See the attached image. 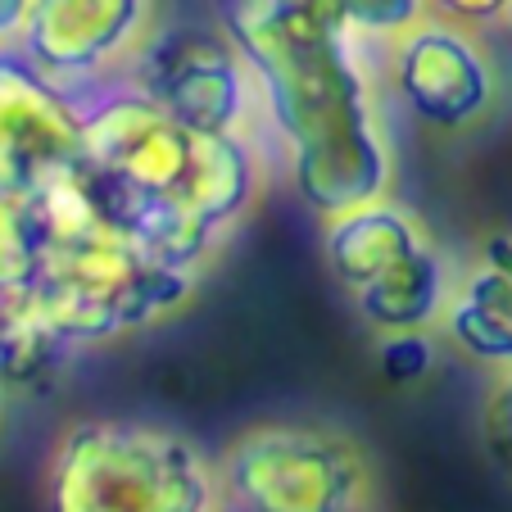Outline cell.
Masks as SVG:
<instances>
[{
  "label": "cell",
  "mask_w": 512,
  "mask_h": 512,
  "mask_svg": "<svg viewBox=\"0 0 512 512\" xmlns=\"http://www.w3.org/2000/svg\"><path fill=\"white\" fill-rule=\"evenodd\" d=\"M218 472L241 512H368L372 503L363 449L322 426H250L227 445Z\"/></svg>",
  "instance_id": "obj_5"
},
{
  "label": "cell",
  "mask_w": 512,
  "mask_h": 512,
  "mask_svg": "<svg viewBox=\"0 0 512 512\" xmlns=\"http://www.w3.org/2000/svg\"><path fill=\"white\" fill-rule=\"evenodd\" d=\"M123 82L200 132L250 136L259 114L254 73L223 28H155V37L127 64Z\"/></svg>",
  "instance_id": "obj_6"
},
{
  "label": "cell",
  "mask_w": 512,
  "mask_h": 512,
  "mask_svg": "<svg viewBox=\"0 0 512 512\" xmlns=\"http://www.w3.org/2000/svg\"><path fill=\"white\" fill-rule=\"evenodd\" d=\"M68 354H73V345L41 318V309L28 300V290L0 295V386H46Z\"/></svg>",
  "instance_id": "obj_13"
},
{
  "label": "cell",
  "mask_w": 512,
  "mask_h": 512,
  "mask_svg": "<svg viewBox=\"0 0 512 512\" xmlns=\"http://www.w3.org/2000/svg\"><path fill=\"white\" fill-rule=\"evenodd\" d=\"M28 5H32V0H0V50L19 46V32H23V19H28Z\"/></svg>",
  "instance_id": "obj_19"
},
{
  "label": "cell",
  "mask_w": 512,
  "mask_h": 512,
  "mask_svg": "<svg viewBox=\"0 0 512 512\" xmlns=\"http://www.w3.org/2000/svg\"><path fill=\"white\" fill-rule=\"evenodd\" d=\"M0 422H5V386H0Z\"/></svg>",
  "instance_id": "obj_20"
},
{
  "label": "cell",
  "mask_w": 512,
  "mask_h": 512,
  "mask_svg": "<svg viewBox=\"0 0 512 512\" xmlns=\"http://www.w3.org/2000/svg\"><path fill=\"white\" fill-rule=\"evenodd\" d=\"M454 295L445 254L435 250V241H422L417 250L399 254L386 272L358 286L354 300L358 318L377 331H431L445 318V304Z\"/></svg>",
  "instance_id": "obj_12"
},
{
  "label": "cell",
  "mask_w": 512,
  "mask_h": 512,
  "mask_svg": "<svg viewBox=\"0 0 512 512\" xmlns=\"http://www.w3.org/2000/svg\"><path fill=\"white\" fill-rule=\"evenodd\" d=\"M422 241H431L426 227L408 209L390 204L386 195V200L331 213L327 232H322V254H327L331 277L345 286V295H354L358 286H368L377 272H386L399 254L417 250Z\"/></svg>",
  "instance_id": "obj_11"
},
{
  "label": "cell",
  "mask_w": 512,
  "mask_h": 512,
  "mask_svg": "<svg viewBox=\"0 0 512 512\" xmlns=\"http://www.w3.org/2000/svg\"><path fill=\"white\" fill-rule=\"evenodd\" d=\"M503 19H508V28H512V0H508V14H503Z\"/></svg>",
  "instance_id": "obj_21"
},
{
  "label": "cell",
  "mask_w": 512,
  "mask_h": 512,
  "mask_svg": "<svg viewBox=\"0 0 512 512\" xmlns=\"http://www.w3.org/2000/svg\"><path fill=\"white\" fill-rule=\"evenodd\" d=\"M250 64L259 105L290 155V182L322 218L395 186V155L368 78V41L340 0H209Z\"/></svg>",
  "instance_id": "obj_1"
},
{
  "label": "cell",
  "mask_w": 512,
  "mask_h": 512,
  "mask_svg": "<svg viewBox=\"0 0 512 512\" xmlns=\"http://www.w3.org/2000/svg\"><path fill=\"white\" fill-rule=\"evenodd\" d=\"M191 295L195 272L150 259L109 227L46 241L37 281L28 286V300L73 349L155 327L186 309Z\"/></svg>",
  "instance_id": "obj_4"
},
{
  "label": "cell",
  "mask_w": 512,
  "mask_h": 512,
  "mask_svg": "<svg viewBox=\"0 0 512 512\" xmlns=\"http://www.w3.org/2000/svg\"><path fill=\"white\" fill-rule=\"evenodd\" d=\"M440 331L485 368L512 363V236H490L481 259L454 281Z\"/></svg>",
  "instance_id": "obj_10"
},
{
  "label": "cell",
  "mask_w": 512,
  "mask_h": 512,
  "mask_svg": "<svg viewBox=\"0 0 512 512\" xmlns=\"http://www.w3.org/2000/svg\"><path fill=\"white\" fill-rule=\"evenodd\" d=\"M349 28L363 41H395L426 19V0H340Z\"/></svg>",
  "instance_id": "obj_15"
},
{
  "label": "cell",
  "mask_w": 512,
  "mask_h": 512,
  "mask_svg": "<svg viewBox=\"0 0 512 512\" xmlns=\"http://www.w3.org/2000/svg\"><path fill=\"white\" fill-rule=\"evenodd\" d=\"M41 232L28 209V195L0 191V295H19L37 281Z\"/></svg>",
  "instance_id": "obj_14"
},
{
  "label": "cell",
  "mask_w": 512,
  "mask_h": 512,
  "mask_svg": "<svg viewBox=\"0 0 512 512\" xmlns=\"http://www.w3.org/2000/svg\"><path fill=\"white\" fill-rule=\"evenodd\" d=\"M46 512H223V472L186 431L145 417H82L59 431Z\"/></svg>",
  "instance_id": "obj_3"
},
{
  "label": "cell",
  "mask_w": 512,
  "mask_h": 512,
  "mask_svg": "<svg viewBox=\"0 0 512 512\" xmlns=\"http://www.w3.org/2000/svg\"><path fill=\"white\" fill-rule=\"evenodd\" d=\"M481 440L490 449V458L512 476V363L494 368L490 386H485L481 404Z\"/></svg>",
  "instance_id": "obj_17"
},
{
  "label": "cell",
  "mask_w": 512,
  "mask_h": 512,
  "mask_svg": "<svg viewBox=\"0 0 512 512\" xmlns=\"http://www.w3.org/2000/svg\"><path fill=\"white\" fill-rule=\"evenodd\" d=\"M440 19L463 23V28H481V23H499L508 14V0H426Z\"/></svg>",
  "instance_id": "obj_18"
},
{
  "label": "cell",
  "mask_w": 512,
  "mask_h": 512,
  "mask_svg": "<svg viewBox=\"0 0 512 512\" xmlns=\"http://www.w3.org/2000/svg\"><path fill=\"white\" fill-rule=\"evenodd\" d=\"M159 28V0H32L19 55L73 100L123 82Z\"/></svg>",
  "instance_id": "obj_7"
},
{
  "label": "cell",
  "mask_w": 512,
  "mask_h": 512,
  "mask_svg": "<svg viewBox=\"0 0 512 512\" xmlns=\"http://www.w3.org/2000/svg\"><path fill=\"white\" fill-rule=\"evenodd\" d=\"M78 105L87 155L136 195L186 213L218 236L250 213L259 195L250 136L186 127L127 82H109Z\"/></svg>",
  "instance_id": "obj_2"
},
{
  "label": "cell",
  "mask_w": 512,
  "mask_h": 512,
  "mask_svg": "<svg viewBox=\"0 0 512 512\" xmlns=\"http://www.w3.org/2000/svg\"><path fill=\"white\" fill-rule=\"evenodd\" d=\"M82 159V105L41 78L19 50H0V191L32 195Z\"/></svg>",
  "instance_id": "obj_8"
},
{
  "label": "cell",
  "mask_w": 512,
  "mask_h": 512,
  "mask_svg": "<svg viewBox=\"0 0 512 512\" xmlns=\"http://www.w3.org/2000/svg\"><path fill=\"white\" fill-rule=\"evenodd\" d=\"M390 73L404 105L445 132L481 123L494 105V64L463 23L422 19L408 28L390 41Z\"/></svg>",
  "instance_id": "obj_9"
},
{
  "label": "cell",
  "mask_w": 512,
  "mask_h": 512,
  "mask_svg": "<svg viewBox=\"0 0 512 512\" xmlns=\"http://www.w3.org/2000/svg\"><path fill=\"white\" fill-rule=\"evenodd\" d=\"M377 368L390 386H413L435 368V336L431 331H381Z\"/></svg>",
  "instance_id": "obj_16"
}]
</instances>
